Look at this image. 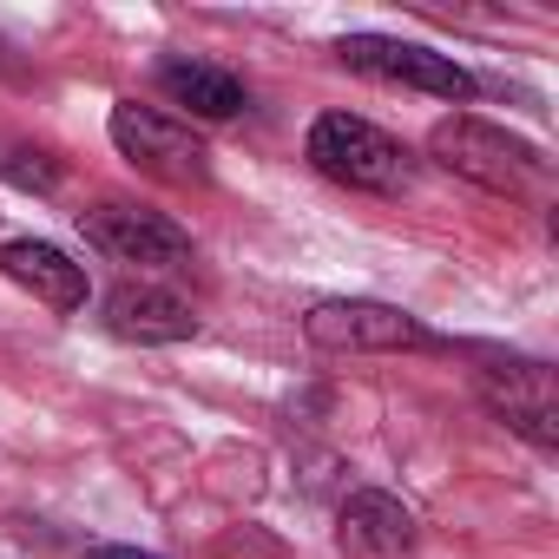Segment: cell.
I'll return each mask as SVG.
<instances>
[{
    "mask_svg": "<svg viewBox=\"0 0 559 559\" xmlns=\"http://www.w3.org/2000/svg\"><path fill=\"white\" fill-rule=\"evenodd\" d=\"M0 276L21 290H34L47 310H86V270L60 250V243H40V237H8L0 243Z\"/></svg>",
    "mask_w": 559,
    "mask_h": 559,
    "instance_id": "obj_8",
    "label": "cell"
},
{
    "mask_svg": "<svg viewBox=\"0 0 559 559\" xmlns=\"http://www.w3.org/2000/svg\"><path fill=\"white\" fill-rule=\"evenodd\" d=\"M480 389H487V408L526 435L533 448H559V389H552V369L546 362H487L480 369Z\"/></svg>",
    "mask_w": 559,
    "mask_h": 559,
    "instance_id": "obj_7",
    "label": "cell"
},
{
    "mask_svg": "<svg viewBox=\"0 0 559 559\" xmlns=\"http://www.w3.org/2000/svg\"><path fill=\"white\" fill-rule=\"evenodd\" d=\"M428 152H435L448 171H461V178H474V185H487V191H507V198H526V191L546 178L539 145H526V139H513L507 126H487V119H474V112L441 119V126L428 132Z\"/></svg>",
    "mask_w": 559,
    "mask_h": 559,
    "instance_id": "obj_2",
    "label": "cell"
},
{
    "mask_svg": "<svg viewBox=\"0 0 559 559\" xmlns=\"http://www.w3.org/2000/svg\"><path fill=\"white\" fill-rule=\"evenodd\" d=\"M0 73H14V47L8 40H0Z\"/></svg>",
    "mask_w": 559,
    "mask_h": 559,
    "instance_id": "obj_13",
    "label": "cell"
},
{
    "mask_svg": "<svg viewBox=\"0 0 559 559\" xmlns=\"http://www.w3.org/2000/svg\"><path fill=\"white\" fill-rule=\"evenodd\" d=\"M106 132H112V145L145 171V178H165V185H204L211 178V152L198 145V132L185 126V119H171V112H158V106H112V119H106Z\"/></svg>",
    "mask_w": 559,
    "mask_h": 559,
    "instance_id": "obj_3",
    "label": "cell"
},
{
    "mask_svg": "<svg viewBox=\"0 0 559 559\" xmlns=\"http://www.w3.org/2000/svg\"><path fill=\"white\" fill-rule=\"evenodd\" d=\"M304 330L317 349H343V356H356V349H435V330L421 317H408L395 304H362V297L317 304L304 317Z\"/></svg>",
    "mask_w": 559,
    "mask_h": 559,
    "instance_id": "obj_6",
    "label": "cell"
},
{
    "mask_svg": "<svg viewBox=\"0 0 559 559\" xmlns=\"http://www.w3.org/2000/svg\"><path fill=\"white\" fill-rule=\"evenodd\" d=\"M86 559H158V552H139V546H93Z\"/></svg>",
    "mask_w": 559,
    "mask_h": 559,
    "instance_id": "obj_12",
    "label": "cell"
},
{
    "mask_svg": "<svg viewBox=\"0 0 559 559\" xmlns=\"http://www.w3.org/2000/svg\"><path fill=\"white\" fill-rule=\"evenodd\" d=\"M336 60L362 80H389V86H415L435 99H474V73L454 53L415 47V40H389V34H349L336 47Z\"/></svg>",
    "mask_w": 559,
    "mask_h": 559,
    "instance_id": "obj_4",
    "label": "cell"
},
{
    "mask_svg": "<svg viewBox=\"0 0 559 559\" xmlns=\"http://www.w3.org/2000/svg\"><path fill=\"white\" fill-rule=\"evenodd\" d=\"M310 165L349 191H376V198H395L415 185V152L402 139H389L382 126L356 119V112H323L310 126Z\"/></svg>",
    "mask_w": 559,
    "mask_h": 559,
    "instance_id": "obj_1",
    "label": "cell"
},
{
    "mask_svg": "<svg viewBox=\"0 0 559 559\" xmlns=\"http://www.w3.org/2000/svg\"><path fill=\"white\" fill-rule=\"evenodd\" d=\"M343 546L376 552V559L408 552L415 546V513L395 493H349V507H343Z\"/></svg>",
    "mask_w": 559,
    "mask_h": 559,
    "instance_id": "obj_11",
    "label": "cell"
},
{
    "mask_svg": "<svg viewBox=\"0 0 559 559\" xmlns=\"http://www.w3.org/2000/svg\"><path fill=\"white\" fill-rule=\"evenodd\" d=\"M158 93L191 119H237L250 106L243 80H230L224 67H204V60H158Z\"/></svg>",
    "mask_w": 559,
    "mask_h": 559,
    "instance_id": "obj_10",
    "label": "cell"
},
{
    "mask_svg": "<svg viewBox=\"0 0 559 559\" xmlns=\"http://www.w3.org/2000/svg\"><path fill=\"white\" fill-rule=\"evenodd\" d=\"M80 230L86 243H99L112 263H139V270H185L191 263V237L165 217V211H145V204H93L80 211Z\"/></svg>",
    "mask_w": 559,
    "mask_h": 559,
    "instance_id": "obj_5",
    "label": "cell"
},
{
    "mask_svg": "<svg viewBox=\"0 0 559 559\" xmlns=\"http://www.w3.org/2000/svg\"><path fill=\"white\" fill-rule=\"evenodd\" d=\"M106 330L126 343H185L198 336V310L158 284H119L106 297Z\"/></svg>",
    "mask_w": 559,
    "mask_h": 559,
    "instance_id": "obj_9",
    "label": "cell"
}]
</instances>
